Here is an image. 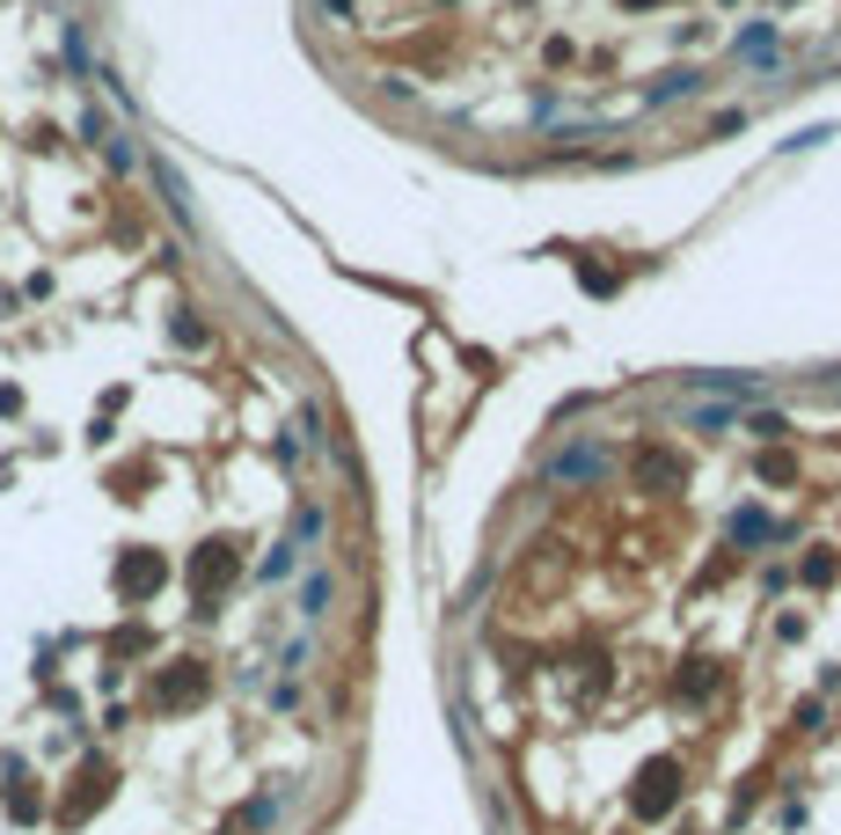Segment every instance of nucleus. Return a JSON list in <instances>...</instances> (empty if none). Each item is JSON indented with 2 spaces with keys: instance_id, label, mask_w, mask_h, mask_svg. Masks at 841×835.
I'll list each match as a JSON object with an SVG mask.
<instances>
[{
  "instance_id": "f257e3e1",
  "label": "nucleus",
  "mask_w": 841,
  "mask_h": 835,
  "mask_svg": "<svg viewBox=\"0 0 841 835\" xmlns=\"http://www.w3.org/2000/svg\"><path fill=\"white\" fill-rule=\"evenodd\" d=\"M205 682H213V674H205L198 660H176L162 682H154V711H183V704H198V696H205Z\"/></svg>"
},
{
  "instance_id": "f03ea898",
  "label": "nucleus",
  "mask_w": 841,
  "mask_h": 835,
  "mask_svg": "<svg viewBox=\"0 0 841 835\" xmlns=\"http://www.w3.org/2000/svg\"><path fill=\"white\" fill-rule=\"evenodd\" d=\"M227 579H235V550H227V542H205L191 557V587H198V601H205V615H213V593L227 587Z\"/></svg>"
},
{
  "instance_id": "7ed1b4c3",
  "label": "nucleus",
  "mask_w": 841,
  "mask_h": 835,
  "mask_svg": "<svg viewBox=\"0 0 841 835\" xmlns=\"http://www.w3.org/2000/svg\"><path fill=\"white\" fill-rule=\"evenodd\" d=\"M673 777H680V769H673L666 755L644 762V777H637V813H644V821H659V813L673 807Z\"/></svg>"
},
{
  "instance_id": "20e7f679",
  "label": "nucleus",
  "mask_w": 841,
  "mask_h": 835,
  "mask_svg": "<svg viewBox=\"0 0 841 835\" xmlns=\"http://www.w3.org/2000/svg\"><path fill=\"white\" fill-rule=\"evenodd\" d=\"M162 579H168V565L154 557V550H132V557L118 565V593H132V601H146V593L162 587Z\"/></svg>"
},
{
  "instance_id": "39448f33",
  "label": "nucleus",
  "mask_w": 841,
  "mask_h": 835,
  "mask_svg": "<svg viewBox=\"0 0 841 835\" xmlns=\"http://www.w3.org/2000/svg\"><path fill=\"white\" fill-rule=\"evenodd\" d=\"M103 791H110V769H88V777H81V791L67 799V821H81L88 807H103Z\"/></svg>"
},
{
  "instance_id": "423d86ee",
  "label": "nucleus",
  "mask_w": 841,
  "mask_h": 835,
  "mask_svg": "<svg viewBox=\"0 0 841 835\" xmlns=\"http://www.w3.org/2000/svg\"><path fill=\"white\" fill-rule=\"evenodd\" d=\"M637 477L644 484H680V462L673 455H637Z\"/></svg>"
},
{
  "instance_id": "0eeeda50",
  "label": "nucleus",
  "mask_w": 841,
  "mask_h": 835,
  "mask_svg": "<svg viewBox=\"0 0 841 835\" xmlns=\"http://www.w3.org/2000/svg\"><path fill=\"white\" fill-rule=\"evenodd\" d=\"M775 520L769 514H732V542H769Z\"/></svg>"
},
{
  "instance_id": "6e6552de",
  "label": "nucleus",
  "mask_w": 841,
  "mask_h": 835,
  "mask_svg": "<svg viewBox=\"0 0 841 835\" xmlns=\"http://www.w3.org/2000/svg\"><path fill=\"white\" fill-rule=\"evenodd\" d=\"M330 609V579L322 572H308V593H300V615H322Z\"/></svg>"
},
{
  "instance_id": "1a4fd4ad",
  "label": "nucleus",
  "mask_w": 841,
  "mask_h": 835,
  "mask_svg": "<svg viewBox=\"0 0 841 835\" xmlns=\"http://www.w3.org/2000/svg\"><path fill=\"white\" fill-rule=\"evenodd\" d=\"M593 469H601V462H593V455H564V462L549 469V477H556V484H564V477H593Z\"/></svg>"
},
{
  "instance_id": "9d476101",
  "label": "nucleus",
  "mask_w": 841,
  "mask_h": 835,
  "mask_svg": "<svg viewBox=\"0 0 841 835\" xmlns=\"http://www.w3.org/2000/svg\"><path fill=\"white\" fill-rule=\"evenodd\" d=\"M761 477H769V484H791L797 462H791V455H761Z\"/></svg>"
},
{
  "instance_id": "9b49d317",
  "label": "nucleus",
  "mask_w": 841,
  "mask_h": 835,
  "mask_svg": "<svg viewBox=\"0 0 841 835\" xmlns=\"http://www.w3.org/2000/svg\"><path fill=\"white\" fill-rule=\"evenodd\" d=\"M293 557H300V550H293V542H279V550L264 557V579H286V572H293Z\"/></svg>"
}]
</instances>
